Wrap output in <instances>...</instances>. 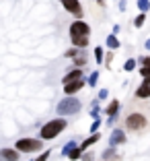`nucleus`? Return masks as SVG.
I'll return each mask as SVG.
<instances>
[{"label": "nucleus", "instance_id": "f257e3e1", "mask_svg": "<svg viewBox=\"0 0 150 161\" xmlns=\"http://www.w3.org/2000/svg\"><path fill=\"white\" fill-rule=\"evenodd\" d=\"M66 128V120H52L41 128V138H56Z\"/></svg>", "mask_w": 150, "mask_h": 161}, {"label": "nucleus", "instance_id": "f03ea898", "mask_svg": "<svg viewBox=\"0 0 150 161\" xmlns=\"http://www.w3.org/2000/svg\"><path fill=\"white\" fill-rule=\"evenodd\" d=\"M80 109V101L74 99V97H66V99H62V103L58 105V114L62 116H70V114H76Z\"/></svg>", "mask_w": 150, "mask_h": 161}, {"label": "nucleus", "instance_id": "7ed1b4c3", "mask_svg": "<svg viewBox=\"0 0 150 161\" xmlns=\"http://www.w3.org/2000/svg\"><path fill=\"white\" fill-rule=\"evenodd\" d=\"M17 149H19V151H25V153L39 151V149H41V141H37V138H21V141L17 142Z\"/></svg>", "mask_w": 150, "mask_h": 161}, {"label": "nucleus", "instance_id": "20e7f679", "mask_svg": "<svg viewBox=\"0 0 150 161\" xmlns=\"http://www.w3.org/2000/svg\"><path fill=\"white\" fill-rule=\"evenodd\" d=\"M126 126L130 130H142V128H146V118L142 114H130L126 118Z\"/></svg>", "mask_w": 150, "mask_h": 161}, {"label": "nucleus", "instance_id": "39448f33", "mask_svg": "<svg viewBox=\"0 0 150 161\" xmlns=\"http://www.w3.org/2000/svg\"><path fill=\"white\" fill-rule=\"evenodd\" d=\"M89 31H91L89 25L82 23V21H76V23H72V27H70V35L72 37H86Z\"/></svg>", "mask_w": 150, "mask_h": 161}, {"label": "nucleus", "instance_id": "423d86ee", "mask_svg": "<svg viewBox=\"0 0 150 161\" xmlns=\"http://www.w3.org/2000/svg\"><path fill=\"white\" fill-rule=\"evenodd\" d=\"M62 4H64L66 10H70V13L76 14V17H80V14H82V8H80V2H78V0H62Z\"/></svg>", "mask_w": 150, "mask_h": 161}, {"label": "nucleus", "instance_id": "0eeeda50", "mask_svg": "<svg viewBox=\"0 0 150 161\" xmlns=\"http://www.w3.org/2000/svg\"><path fill=\"white\" fill-rule=\"evenodd\" d=\"M0 159L2 161H19V153H14V149H2L0 151Z\"/></svg>", "mask_w": 150, "mask_h": 161}, {"label": "nucleus", "instance_id": "6e6552de", "mask_svg": "<svg viewBox=\"0 0 150 161\" xmlns=\"http://www.w3.org/2000/svg\"><path fill=\"white\" fill-rule=\"evenodd\" d=\"M85 87V80L80 79V80H74V83H70V85H64V91L68 95H72V93H76V91H80Z\"/></svg>", "mask_w": 150, "mask_h": 161}, {"label": "nucleus", "instance_id": "1a4fd4ad", "mask_svg": "<svg viewBox=\"0 0 150 161\" xmlns=\"http://www.w3.org/2000/svg\"><path fill=\"white\" fill-rule=\"evenodd\" d=\"M123 141H126V134H123L122 130H113L111 138H109V145H111V147H115V145H122Z\"/></svg>", "mask_w": 150, "mask_h": 161}, {"label": "nucleus", "instance_id": "9d476101", "mask_svg": "<svg viewBox=\"0 0 150 161\" xmlns=\"http://www.w3.org/2000/svg\"><path fill=\"white\" fill-rule=\"evenodd\" d=\"M80 79H82V70H72V72H68V75L64 76V85H70V83L80 80Z\"/></svg>", "mask_w": 150, "mask_h": 161}, {"label": "nucleus", "instance_id": "9b49d317", "mask_svg": "<svg viewBox=\"0 0 150 161\" xmlns=\"http://www.w3.org/2000/svg\"><path fill=\"white\" fill-rule=\"evenodd\" d=\"M97 141H99V132H97V134H93V136H89V138H86V141L82 142V145H80V151L85 153L86 149H89L91 145H95V142H97Z\"/></svg>", "mask_w": 150, "mask_h": 161}, {"label": "nucleus", "instance_id": "f8f14e48", "mask_svg": "<svg viewBox=\"0 0 150 161\" xmlns=\"http://www.w3.org/2000/svg\"><path fill=\"white\" fill-rule=\"evenodd\" d=\"M136 95H138V97H150V87L144 83V85H142L140 89L136 91Z\"/></svg>", "mask_w": 150, "mask_h": 161}, {"label": "nucleus", "instance_id": "ddd939ff", "mask_svg": "<svg viewBox=\"0 0 150 161\" xmlns=\"http://www.w3.org/2000/svg\"><path fill=\"white\" fill-rule=\"evenodd\" d=\"M117 109H119V103H117V101H113V103H111V105L107 108V114H109V116L113 118V116L117 114Z\"/></svg>", "mask_w": 150, "mask_h": 161}, {"label": "nucleus", "instance_id": "4468645a", "mask_svg": "<svg viewBox=\"0 0 150 161\" xmlns=\"http://www.w3.org/2000/svg\"><path fill=\"white\" fill-rule=\"evenodd\" d=\"M72 42H74V46H80V47H85L86 43H89V37H72Z\"/></svg>", "mask_w": 150, "mask_h": 161}, {"label": "nucleus", "instance_id": "2eb2a0df", "mask_svg": "<svg viewBox=\"0 0 150 161\" xmlns=\"http://www.w3.org/2000/svg\"><path fill=\"white\" fill-rule=\"evenodd\" d=\"M107 46L111 47V50H115V47H119V42H117V37H107Z\"/></svg>", "mask_w": 150, "mask_h": 161}, {"label": "nucleus", "instance_id": "dca6fc26", "mask_svg": "<svg viewBox=\"0 0 150 161\" xmlns=\"http://www.w3.org/2000/svg\"><path fill=\"white\" fill-rule=\"evenodd\" d=\"M74 149H76V142L72 141V142H68V145H66V147L62 149V153H66V155H70V153L74 151Z\"/></svg>", "mask_w": 150, "mask_h": 161}, {"label": "nucleus", "instance_id": "f3484780", "mask_svg": "<svg viewBox=\"0 0 150 161\" xmlns=\"http://www.w3.org/2000/svg\"><path fill=\"white\" fill-rule=\"evenodd\" d=\"M138 8L140 10H148L150 8V0H138Z\"/></svg>", "mask_w": 150, "mask_h": 161}, {"label": "nucleus", "instance_id": "a211bd4d", "mask_svg": "<svg viewBox=\"0 0 150 161\" xmlns=\"http://www.w3.org/2000/svg\"><path fill=\"white\" fill-rule=\"evenodd\" d=\"M99 126H101V120H95V122H93V126H91V132H93V134H97V130H99Z\"/></svg>", "mask_w": 150, "mask_h": 161}, {"label": "nucleus", "instance_id": "6ab92c4d", "mask_svg": "<svg viewBox=\"0 0 150 161\" xmlns=\"http://www.w3.org/2000/svg\"><path fill=\"white\" fill-rule=\"evenodd\" d=\"M97 80H99V72H93V75H91V79H89V85L91 87L97 85Z\"/></svg>", "mask_w": 150, "mask_h": 161}, {"label": "nucleus", "instance_id": "aec40b11", "mask_svg": "<svg viewBox=\"0 0 150 161\" xmlns=\"http://www.w3.org/2000/svg\"><path fill=\"white\" fill-rule=\"evenodd\" d=\"M80 155H82V151H80V149H74L68 157H70V159H80Z\"/></svg>", "mask_w": 150, "mask_h": 161}, {"label": "nucleus", "instance_id": "412c9836", "mask_svg": "<svg viewBox=\"0 0 150 161\" xmlns=\"http://www.w3.org/2000/svg\"><path fill=\"white\" fill-rule=\"evenodd\" d=\"M144 19H146L144 14H138V19L134 21V25H136V27H142V25H144Z\"/></svg>", "mask_w": 150, "mask_h": 161}, {"label": "nucleus", "instance_id": "4be33fe9", "mask_svg": "<svg viewBox=\"0 0 150 161\" xmlns=\"http://www.w3.org/2000/svg\"><path fill=\"white\" fill-rule=\"evenodd\" d=\"M95 58H97V62L103 60V50H101V47H97V50H95Z\"/></svg>", "mask_w": 150, "mask_h": 161}, {"label": "nucleus", "instance_id": "5701e85b", "mask_svg": "<svg viewBox=\"0 0 150 161\" xmlns=\"http://www.w3.org/2000/svg\"><path fill=\"white\" fill-rule=\"evenodd\" d=\"M134 66H136V62H134V60L130 58V60L126 62V66H123V68H126V70H134Z\"/></svg>", "mask_w": 150, "mask_h": 161}, {"label": "nucleus", "instance_id": "b1692460", "mask_svg": "<svg viewBox=\"0 0 150 161\" xmlns=\"http://www.w3.org/2000/svg\"><path fill=\"white\" fill-rule=\"evenodd\" d=\"M140 75L144 76V79H150V66H144V68L140 70Z\"/></svg>", "mask_w": 150, "mask_h": 161}, {"label": "nucleus", "instance_id": "393cba45", "mask_svg": "<svg viewBox=\"0 0 150 161\" xmlns=\"http://www.w3.org/2000/svg\"><path fill=\"white\" fill-rule=\"evenodd\" d=\"M74 62L78 64V66H82V64L86 62V58H85V56H76V58H74Z\"/></svg>", "mask_w": 150, "mask_h": 161}, {"label": "nucleus", "instance_id": "a878e982", "mask_svg": "<svg viewBox=\"0 0 150 161\" xmlns=\"http://www.w3.org/2000/svg\"><path fill=\"white\" fill-rule=\"evenodd\" d=\"M113 153H115V151H113V147H111V149H107V151L103 153V157H105V159H111V157H113Z\"/></svg>", "mask_w": 150, "mask_h": 161}, {"label": "nucleus", "instance_id": "bb28decb", "mask_svg": "<svg viewBox=\"0 0 150 161\" xmlns=\"http://www.w3.org/2000/svg\"><path fill=\"white\" fill-rule=\"evenodd\" d=\"M76 54H78L76 50H68V52H66V56H68V58H76Z\"/></svg>", "mask_w": 150, "mask_h": 161}, {"label": "nucleus", "instance_id": "cd10ccee", "mask_svg": "<svg viewBox=\"0 0 150 161\" xmlns=\"http://www.w3.org/2000/svg\"><path fill=\"white\" fill-rule=\"evenodd\" d=\"M140 62L144 64V66H150V56H148V58H146V56H144V58H140Z\"/></svg>", "mask_w": 150, "mask_h": 161}, {"label": "nucleus", "instance_id": "c85d7f7f", "mask_svg": "<svg viewBox=\"0 0 150 161\" xmlns=\"http://www.w3.org/2000/svg\"><path fill=\"white\" fill-rule=\"evenodd\" d=\"M47 155H49V153H43V155H41V157H37L35 161H47Z\"/></svg>", "mask_w": 150, "mask_h": 161}, {"label": "nucleus", "instance_id": "c756f323", "mask_svg": "<svg viewBox=\"0 0 150 161\" xmlns=\"http://www.w3.org/2000/svg\"><path fill=\"white\" fill-rule=\"evenodd\" d=\"M85 161H93V155H85Z\"/></svg>", "mask_w": 150, "mask_h": 161}, {"label": "nucleus", "instance_id": "7c9ffc66", "mask_svg": "<svg viewBox=\"0 0 150 161\" xmlns=\"http://www.w3.org/2000/svg\"><path fill=\"white\" fill-rule=\"evenodd\" d=\"M144 83H146V85H148V87H150V79H146V80H144Z\"/></svg>", "mask_w": 150, "mask_h": 161}, {"label": "nucleus", "instance_id": "2f4dec72", "mask_svg": "<svg viewBox=\"0 0 150 161\" xmlns=\"http://www.w3.org/2000/svg\"><path fill=\"white\" fill-rule=\"evenodd\" d=\"M146 50H150V42H146Z\"/></svg>", "mask_w": 150, "mask_h": 161}]
</instances>
